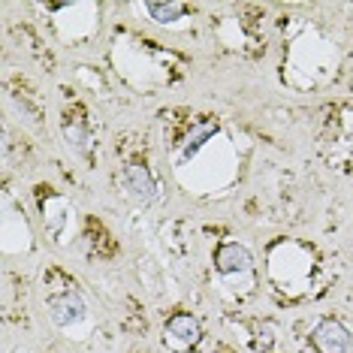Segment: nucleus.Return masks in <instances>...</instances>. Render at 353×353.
I'll use <instances>...</instances> for the list:
<instances>
[{
	"label": "nucleus",
	"mask_w": 353,
	"mask_h": 353,
	"mask_svg": "<svg viewBox=\"0 0 353 353\" xmlns=\"http://www.w3.org/2000/svg\"><path fill=\"white\" fill-rule=\"evenodd\" d=\"M148 15L154 21H160V25H170V21H179L184 12H188V6L184 3H148L145 6Z\"/></svg>",
	"instance_id": "6"
},
{
	"label": "nucleus",
	"mask_w": 353,
	"mask_h": 353,
	"mask_svg": "<svg viewBox=\"0 0 353 353\" xmlns=\"http://www.w3.org/2000/svg\"><path fill=\"white\" fill-rule=\"evenodd\" d=\"M214 266L223 278H232V275H248L254 269V256L245 245L239 242H223L218 251H214Z\"/></svg>",
	"instance_id": "3"
},
{
	"label": "nucleus",
	"mask_w": 353,
	"mask_h": 353,
	"mask_svg": "<svg viewBox=\"0 0 353 353\" xmlns=\"http://www.w3.org/2000/svg\"><path fill=\"white\" fill-rule=\"evenodd\" d=\"M203 341V326L190 311H175L163 323V344L172 353H190Z\"/></svg>",
	"instance_id": "1"
},
{
	"label": "nucleus",
	"mask_w": 353,
	"mask_h": 353,
	"mask_svg": "<svg viewBox=\"0 0 353 353\" xmlns=\"http://www.w3.org/2000/svg\"><path fill=\"white\" fill-rule=\"evenodd\" d=\"M49 314L58 326H73L85 317V302L79 299L76 290H63L49 296Z\"/></svg>",
	"instance_id": "4"
},
{
	"label": "nucleus",
	"mask_w": 353,
	"mask_h": 353,
	"mask_svg": "<svg viewBox=\"0 0 353 353\" xmlns=\"http://www.w3.org/2000/svg\"><path fill=\"white\" fill-rule=\"evenodd\" d=\"M124 188L130 190V196L136 199V203H142V205L154 203V196H157L154 179H151V172L145 170V166H139V163L124 166Z\"/></svg>",
	"instance_id": "5"
},
{
	"label": "nucleus",
	"mask_w": 353,
	"mask_h": 353,
	"mask_svg": "<svg viewBox=\"0 0 353 353\" xmlns=\"http://www.w3.org/2000/svg\"><path fill=\"white\" fill-rule=\"evenodd\" d=\"M311 347L317 353H353V339L341 320L323 317L311 329Z\"/></svg>",
	"instance_id": "2"
}]
</instances>
